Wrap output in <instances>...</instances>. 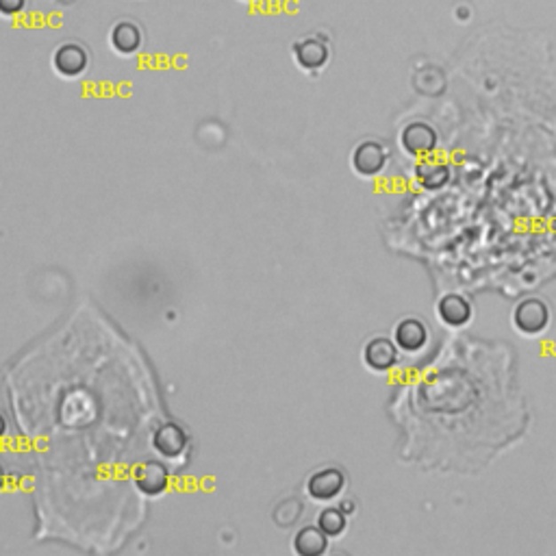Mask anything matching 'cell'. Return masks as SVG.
<instances>
[{"label": "cell", "instance_id": "cell-1", "mask_svg": "<svg viewBox=\"0 0 556 556\" xmlns=\"http://www.w3.org/2000/svg\"><path fill=\"white\" fill-rule=\"evenodd\" d=\"M513 326L521 335H530V338L545 333L550 326L548 302L535 296L517 302L513 309Z\"/></svg>", "mask_w": 556, "mask_h": 556}, {"label": "cell", "instance_id": "cell-2", "mask_svg": "<svg viewBox=\"0 0 556 556\" xmlns=\"http://www.w3.org/2000/svg\"><path fill=\"white\" fill-rule=\"evenodd\" d=\"M400 144H402V148L407 150L411 157L422 159L435 153L439 135L431 124H426V122H411V124L404 126L402 133H400Z\"/></svg>", "mask_w": 556, "mask_h": 556}, {"label": "cell", "instance_id": "cell-3", "mask_svg": "<svg viewBox=\"0 0 556 556\" xmlns=\"http://www.w3.org/2000/svg\"><path fill=\"white\" fill-rule=\"evenodd\" d=\"M387 161L389 150L374 139L361 141L353 153V168L361 177H377L387 168Z\"/></svg>", "mask_w": 556, "mask_h": 556}, {"label": "cell", "instance_id": "cell-4", "mask_svg": "<svg viewBox=\"0 0 556 556\" xmlns=\"http://www.w3.org/2000/svg\"><path fill=\"white\" fill-rule=\"evenodd\" d=\"M346 487L344 472L338 467H326V470L315 472L314 476L306 481V494L318 502H330L335 500Z\"/></svg>", "mask_w": 556, "mask_h": 556}, {"label": "cell", "instance_id": "cell-5", "mask_svg": "<svg viewBox=\"0 0 556 556\" xmlns=\"http://www.w3.org/2000/svg\"><path fill=\"white\" fill-rule=\"evenodd\" d=\"M87 63H90V57H87L85 48L75 42L61 44L52 55V68L57 70V75L68 76V79L81 76L87 70Z\"/></svg>", "mask_w": 556, "mask_h": 556}, {"label": "cell", "instance_id": "cell-6", "mask_svg": "<svg viewBox=\"0 0 556 556\" xmlns=\"http://www.w3.org/2000/svg\"><path fill=\"white\" fill-rule=\"evenodd\" d=\"M439 320L450 329H463L474 318V306L461 294H448L437 302Z\"/></svg>", "mask_w": 556, "mask_h": 556}, {"label": "cell", "instance_id": "cell-7", "mask_svg": "<svg viewBox=\"0 0 556 556\" xmlns=\"http://www.w3.org/2000/svg\"><path fill=\"white\" fill-rule=\"evenodd\" d=\"M363 361L372 372H387L398 363V344L389 338H374L365 344Z\"/></svg>", "mask_w": 556, "mask_h": 556}, {"label": "cell", "instance_id": "cell-8", "mask_svg": "<svg viewBox=\"0 0 556 556\" xmlns=\"http://www.w3.org/2000/svg\"><path fill=\"white\" fill-rule=\"evenodd\" d=\"M393 341L404 353H419L428 344V326L419 318L400 320L393 329Z\"/></svg>", "mask_w": 556, "mask_h": 556}, {"label": "cell", "instance_id": "cell-9", "mask_svg": "<svg viewBox=\"0 0 556 556\" xmlns=\"http://www.w3.org/2000/svg\"><path fill=\"white\" fill-rule=\"evenodd\" d=\"M330 51L322 37H302L294 44V60L302 70H320L329 61Z\"/></svg>", "mask_w": 556, "mask_h": 556}, {"label": "cell", "instance_id": "cell-10", "mask_svg": "<svg viewBox=\"0 0 556 556\" xmlns=\"http://www.w3.org/2000/svg\"><path fill=\"white\" fill-rule=\"evenodd\" d=\"M133 481H135V487L148 496L163 494V491L170 487L168 470H165V467L157 461L141 463L138 470L133 472Z\"/></svg>", "mask_w": 556, "mask_h": 556}, {"label": "cell", "instance_id": "cell-11", "mask_svg": "<svg viewBox=\"0 0 556 556\" xmlns=\"http://www.w3.org/2000/svg\"><path fill=\"white\" fill-rule=\"evenodd\" d=\"M153 446L161 457L177 458L187 450V433H185L179 424L172 422L163 424V426L155 433Z\"/></svg>", "mask_w": 556, "mask_h": 556}, {"label": "cell", "instance_id": "cell-12", "mask_svg": "<svg viewBox=\"0 0 556 556\" xmlns=\"http://www.w3.org/2000/svg\"><path fill=\"white\" fill-rule=\"evenodd\" d=\"M416 177L422 187L441 189L450 180V170H448V165L443 161L433 159L428 155V157H422V161L416 165Z\"/></svg>", "mask_w": 556, "mask_h": 556}, {"label": "cell", "instance_id": "cell-13", "mask_svg": "<svg viewBox=\"0 0 556 556\" xmlns=\"http://www.w3.org/2000/svg\"><path fill=\"white\" fill-rule=\"evenodd\" d=\"M294 550L300 556H322L329 550V536L320 526H305L294 536Z\"/></svg>", "mask_w": 556, "mask_h": 556}, {"label": "cell", "instance_id": "cell-14", "mask_svg": "<svg viewBox=\"0 0 556 556\" xmlns=\"http://www.w3.org/2000/svg\"><path fill=\"white\" fill-rule=\"evenodd\" d=\"M111 46L120 55H135L141 46V31L133 22H118L111 28Z\"/></svg>", "mask_w": 556, "mask_h": 556}, {"label": "cell", "instance_id": "cell-15", "mask_svg": "<svg viewBox=\"0 0 556 556\" xmlns=\"http://www.w3.org/2000/svg\"><path fill=\"white\" fill-rule=\"evenodd\" d=\"M318 526L324 530V535L329 539H335V536L344 535L346 528H348V517L338 506H329L318 515Z\"/></svg>", "mask_w": 556, "mask_h": 556}, {"label": "cell", "instance_id": "cell-16", "mask_svg": "<svg viewBox=\"0 0 556 556\" xmlns=\"http://www.w3.org/2000/svg\"><path fill=\"white\" fill-rule=\"evenodd\" d=\"M24 9V0H0V13L3 16H16Z\"/></svg>", "mask_w": 556, "mask_h": 556}, {"label": "cell", "instance_id": "cell-17", "mask_svg": "<svg viewBox=\"0 0 556 556\" xmlns=\"http://www.w3.org/2000/svg\"><path fill=\"white\" fill-rule=\"evenodd\" d=\"M339 509H341V511H344V513H353V511H354V506H353V502H350V500H344V502H341V506H339Z\"/></svg>", "mask_w": 556, "mask_h": 556}, {"label": "cell", "instance_id": "cell-18", "mask_svg": "<svg viewBox=\"0 0 556 556\" xmlns=\"http://www.w3.org/2000/svg\"><path fill=\"white\" fill-rule=\"evenodd\" d=\"M4 431H7V422H4V417L0 416V437L4 435Z\"/></svg>", "mask_w": 556, "mask_h": 556}, {"label": "cell", "instance_id": "cell-19", "mask_svg": "<svg viewBox=\"0 0 556 556\" xmlns=\"http://www.w3.org/2000/svg\"><path fill=\"white\" fill-rule=\"evenodd\" d=\"M3 481H4V476H3V467H0V487H3Z\"/></svg>", "mask_w": 556, "mask_h": 556}]
</instances>
